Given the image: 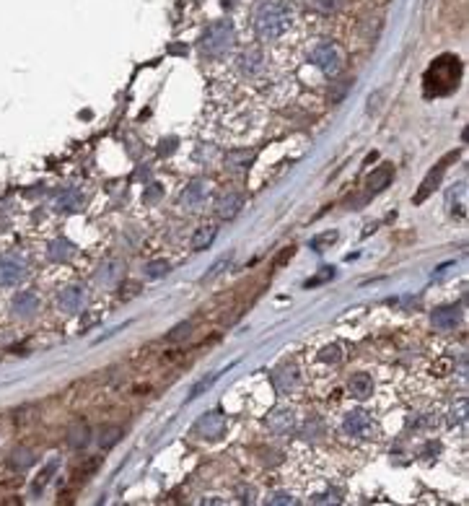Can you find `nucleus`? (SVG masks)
<instances>
[{"instance_id":"1","label":"nucleus","mask_w":469,"mask_h":506,"mask_svg":"<svg viewBox=\"0 0 469 506\" xmlns=\"http://www.w3.org/2000/svg\"><path fill=\"white\" fill-rule=\"evenodd\" d=\"M293 26V8L285 0H259L252 13V29L259 42H278Z\"/></svg>"},{"instance_id":"2","label":"nucleus","mask_w":469,"mask_h":506,"mask_svg":"<svg viewBox=\"0 0 469 506\" xmlns=\"http://www.w3.org/2000/svg\"><path fill=\"white\" fill-rule=\"evenodd\" d=\"M459 76H461L459 57L441 55L438 60H433V65L425 70V96H446V94H451L459 86Z\"/></svg>"},{"instance_id":"3","label":"nucleus","mask_w":469,"mask_h":506,"mask_svg":"<svg viewBox=\"0 0 469 506\" xmlns=\"http://www.w3.org/2000/svg\"><path fill=\"white\" fill-rule=\"evenodd\" d=\"M236 45V32L231 21H212L205 32H202L200 39V50L202 55L208 57H223L228 55Z\"/></svg>"},{"instance_id":"4","label":"nucleus","mask_w":469,"mask_h":506,"mask_svg":"<svg viewBox=\"0 0 469 506\" xmlns=\"http://www.w3.org/2000/svg\"><path fill=\"white\" fill-rule=\"evenodd\" d=\"M312 63L314 67H319L324 76L335 78L337 73L345 65V57H342V50L335 45V42H316L312 47Z\"/></svg>"},{"instance_id":"5","label":"nucleus","mask_w":469,"mask_h":506,"mask_svg":"<svg viewBox=\"0 0 469 506\" xmlns=\"http://www.w3.org/2000/svg\"><path fill=\"white\" fill-rule=\"evenodd\" d=\"M342 428H345L347 436H358V439L376 436V423H373V418L366 410H350V413H345Z\"/></svg>"},{"instance_id":"6","label":"nucleus","mask_w":469,"mask_h":506,"mask_svg":"<svg viewBox=\"0 0 469 506\" xmlns=\"http://www.w3.org/2000/svg\"><path fill=\"white\" fill-rule=\"evenodd\" d=\"M226 428H228L226 416L212 410V413H205V416L197 418V423L192 426V434L200 439H221L226 434Z\"/></svg>"},{"instance_id":"7","label":"nucleus","mask_w":469,"mask_h":506,"mask_svg":"<svg viewBox=\"0 0 469 506\" xmlns=\"http://www.w3.org/2000/svg\"><path fill=\"white\" fill-rule=\"evenodd\" d=\"M26 278V262L19 255H0V286H16Z\"/></svg>"},{"instance_id":"8","label":"nucleus","mask_w":469,"mask_h":506,"mask_svg":"<svg viewBox=\"0 0 469 506\" xmlns=\"http://www.w3.org/2000/svg\"><path fill=\"white\" fill-rule=\"evenodd\" d=\"M239 70H241L244 78H262L265 70H268V57L259 50H246V52L239 55Z\"/></svg>"},{"instance_id":"9","label":"nucleus","mask_w":469,"mask_h":506,"mask_svg":"<svg viewBox=\"0 0 469 506\" xmlns=\"http://www.w3.org/2000/svg\"><path fill=\"white\" fill-rule=\"evenodd\" d=\"M208 198H210V185L202 180H195L187 190L182 192V205L190 208V211H202Z\"/></svg>"},{"instance_id":"10","label":"nucleus","mask_w":469,"mask_h":506,"mask_svg":"<svg viewBox=\"0 0 469 506\" xmlns=\"http://www.w3.org/2000/svg\"><path fill=\"white\" fill-rule=\"evenodd\" d=\"M268 428L278 436H288L293 428H296V413L291 408H280L272 416L268 418Z\"/></svg>"},{"instance_id":"11","label":"nucleus","mask_w":469,"mask_h":506,"mask_svg":"<svg viewBox=\"0 0 469 506\" xmlns=\"http://www.w3.org/2000/svg\"><path fill=\"white\" fill-rule=\"evenodd\" d=\"M241 208H244V198L239 192H228V195H223L221 200L215 202V213H218V218H223V221L236 218Z\"/></svg>"},{"instance_id":"12","label":"nucleus","mask_w":469,"mask_h":506,"mask_svg":"<svg viewBox=\"0 0 469 506\" xmlns=\"http://www.w3.org/2000/svg\"><path fill=\"white\" fill-rule=\"evenodd\" d=\"M83 302H86V291H83L80 286H70V288H65V291L60 293V299H57L60 309H63V312H67V315H76V312H80Z\"/></svg>"},{"instance_id":"13","label":"nucleus","mask_w":469,"mask_h":506,"mask_svg":"<svg viewBox=\"0 0 469 506\" xmlns=\"http://www.w3.org/2000/svg\"><path fill=\"white\" fill-rule=\"evenodd\" d=\"M347 390H350V394L358 397V400H369L371 394H373V379H371L366 371H358V374L350 377Z\"/></svg>"},{"instance_id":"14","label":"nucleus","mask_w":469,"mask_h":506,"mask_svg":"<svg viewBox=\"0 0 469 506\" xmlns=\"http://www.w3.org/2000/svg\"><path fill=\"white\" fill-rule=\"evenodd\" d=\"M448 156H451V154H448ZM448 156L444 158V161H441V164H438L436 169H430V174H428V177H425V182L423 185H420V192H417V195H415L413 200L415 202H423L425 198H428V195H430V192L436 190L438 187V182H441V177H444V171H446V161H448Z\"/></svg>"},{"instance_id":"15","label":"nucleus","mask_w":469,"mask_h":506,"mask_svg":"<svg viewBox=\"0 0 469 506\" xmlns=\"http://www.w3.org/2000/svg\"><path fill=\"white\" fill-rule=\"evenodd\" d=\"M461 322V312H459V306H444V309H436L433 312V325L438 330H457V325Z\"/></svg>"},{"instance_id":"16","label":"nucleus","mask_w":469,"mask_h":506,"mask_svg":"<svg viewBox=\"0 0 469 506\" xmlns=\"http://www.w3.org/2000/svg\"><path fill=\"white\" fill-rule=\"evenodd\" d=\"M39 309V296L34 291H21L16 293V299H13V312L21 317H32L34 312Z\"/></svg>"},{"instance_id":"17","label":"nucleus","mask_w":469,"mask_h":506,"mask_svg":"<svg viewBox=\"0 0 469 506\" xmlns=\"http://www.w3.org/2000/svg\"><path fill=\"white\" fill-rule=\"evenodd\" d=\"M215 234H218V229H215V224H205L197 229V234L192 236V249H208L212 244V239H215Z\"/></svg>"},{"instance_id":"18","label":"nucleus","mask_w":469,"mask_h":506,"mask_svg":"<svg viewBox=\"0 0 469 506\" xmlns=\"http://www.w3.org/2000/svg\"><path fill=\"white\" fill-rule=\"evenodd\" d=\"M389 182H391V167H381L369 177L366 187H369V192H381L384 187H389Z\"/></svg>"},{"instance_id":"19","label":"nucleus","mask_w":469,"mask_h":506,"mask_svg":"<svg viewBox=\"0 0 469 506\" xmlns=\"http://www.w3.org/2000/svg\"><path fill=\"white\" fill-rule=\"evenodd\" d=\"M70 255H73L70 242H52V247H50V257L52 260H67Z\"/></svg>"},{"instance_id":"20","label":"nucleus","mask_w":469,"mask_h":506,"mask_svg":"<svg viewBox=\"0 0 469 506\" xmlns=\"http://www.w3.org/2000/svg\"><path fill=\"white\" fill-rule=\"evenodd\" d=\"M319 361H324V363H340V361H342V348H340L337 343L327 346V348L319 353Z\"/></svg>"},{"instance_id":"21","label":"nucleus","mask_w":469,"mask_h":506,"mask_svg":"<svg viewBox=\"0 0 469 506\" xmlns=\"http://www.w3.org/2000/svg\"><path fill=\"white\" fill-rule=\"evenodd\" d=\"M73 447H83L86 441H89V428L83 426V423H78V426L70 428V439H67Z\"/></svg>"},{"instance_id":"22","label":"nucleus","mask_w":469,"mask_h":506,"mask_svg":"<svg viewBox=\"0 0 469 506\" xmlns=\"http://www.w3.org/2000/svg\"><path fill=\"white\" fill-rule=\"evenodd\" d=\"M166 273H168V262H166V260H153V262H148V268H146L148 278H164Z\"/></svg>"},{"instance_id":"23","label":"nucleus","mask_w":469,"mask_h":506,"mask_svg":"<svg viewBox=\"0 0 469 506\" xmlns=\"http://www.w3.org/2000/svg\"><path fill=\"white\" fill-rule=\"evenodd\" d=\"M218 377H221V374H212V377H205V379H202L200 384H195V390H192L190 397H197V394H202V392H205V390H210L212 384L218 382Z\"/></svg>"},{"instance_id":"24","label":"nucleus","mask_w":469,"mask_h":506,"mask_svg":"<svg viewBox=\"0 0 469 506\" xmlns=\"http://www.w3.org/2000/svg\"><path fill=\"white\" fill-rule=\"evenodd\" d=\"M464 418H467V400H461L459 408L451 410V423H464Z\"/></svg>"},{"instance_id":"25","label":"nucleus","mask_w":469,"mask_h":506,"mask_svg":"<svg viewBox=\"0 0 469 506\" xmlns=\"http://www.w3.org/2000/svg\"><path fill=\"white\" fill-rule=\"evenodd\" d=\"M60 205L65 208V211H73L76 205H78V192L73 190V192H67L65 198H60Z\"/></svg>"},{"instance_id":"26","label":"nucleus","mask_w":469,"mask_h":506,"mask_svg":"<svg viewBox=\"0 0 469 506\" xmlns=\"http://www.w3.org/2000/svg\"><path fill=\"white\" fill-rule=\"evenodd\" d=\"M268 504H296V498L291 494H272L268 498Z\"/></svg>"},{"instance_id":"27","label":"nucleus","mask_w":469,"mask_h":506,"mask_svg":"<svg viewBox=\"0 0 469 506\" xmlns=\"http://www.w3.org/2000/svg\"><path fill=\"white\" fill-rule=\"evenodd\" d=\"M117 439H120V428L107 431V439L101 436V447H112V444H117Z\"/></svg>"},{"instance_id":"28","label":"nucleus","mask_w":469,"mask_h":506,"mask_svg":"<svg viewBox=\"0 0 469 506\" xmlns=\"http://www.w3.org/2000/svg\"><path fill=\"white\" fill-rule=\"evenodd\" d=\"M187 333H190V325H179L177 330H174V333L168 335V340H179V337H184Z\"/></svg>"},{"instance_id":"29","label":"nucleus","mask_w":469,"mask_h":506,"mask_svg":"<svg viewBox=\"0 0 469 506\" xmlns=\"http://www.w3.org/2000/svg\"><path fill=\"white\" fill-rule=\"evenodd\" d=\"M223 265H228V257H223L221 262H215V265H212V270H210V275H205V278H215V275L223 270Z\"/></svg>"}]
</instances>
